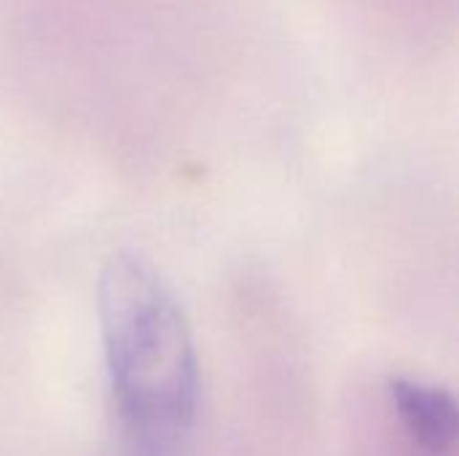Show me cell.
<instances>
[{
	"instance_id": "1",
	"label": "cell",
	"mask_w": 459,
	"mask_h": 456,
	"mask_svg": "<svg viewBox=\"0 0 459 456\" xmlns=\"http://www.w3.org/2000/svg\"><path fill=\"white\" fill-rule=\"evenodd\" d=\"M97 298L124 456H178L199 411V357L180 304L132 250L105 263Z\"/></svg>"
},
{
	"instance_id": "2",
	"label": "cell",
	"mask_w": 459,
	"mask_h": 456,
	"mask_svg": "<svg viewBox=\"0 0 459 456\" xmlns=\"http://www.w3.org/2000/svg\"><path fill=\"white\" fill-rule=\"evenodd\" d=\"M390 400L406 435L420 452L446 456L455 449L459 433L457 403L446 390L414 379H393Z\"/></svg>"
}]
</instances>
